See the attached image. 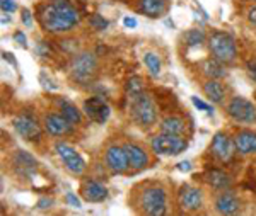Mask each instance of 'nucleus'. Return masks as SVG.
I'll return each mask as SVG.
<instances>
[{
    "label": "nucleus",
    "instance_id": "f257e3e1",
    "mask_svg": "<svg viewBox=\"0 0 256 216\" xmlns=\"http://www.w3.org/2000/svg\"><path fill=\"white\" fill-rule=\"evenodd\" d=\"M43 27L50 32H65L79 22V12L68 0H52L40 15Z\"/></svg>",
    "mask_w": 256,
    "mask_h": 216
},
{
    "label": "nucleus",
    "instance_id": "f03ea898",
    "mask_svg": "<svg viewBox=\"0 0 256 216\" xmlns=\"http://www.w3.org/2000/svg\"><path fill=\"white\" fill-rule=\"evenodd\" d=\"M128 101H130V113L135 123H138L140 126H150L156 123L158 118L156 106L146 92L128 95Z\"/></svg>",
    "mask_w": 256,
    "mask_h": 216
},
{
    "label": "nucleus",
    "instance_id": "7ed1b4c3",
    "mask_svg": "<svg viewBox=\"0 0 256 216\" xmlns=\"http://www.w3.org/2000/svg\"><path fill=\"white\" fill-rule=\"evenodd\" d=\"M208 48L214 58H217L222 63H232L236 60V44H234V39L226 32H212L208 38Z\"/></svg>",
    "mask_w": 256,
    "mask_h": 216
},
{
    "label": "nucleus",
    "instance_id": "20e7f679",
    "mask_svg": "<svg viewBox=\"0 0 256 216\" xmlns=\"http://www.w3.org/2000/svg\"><path fill=\"white\" fill-rule=\"evenodd\" d=\"M138 205L144 213L150 216H162L168 211V199L166 193L160 188H147L140 194Z\"/></svg>",
    "mask_w": 256,
    "mask_h": 216
},
{
    "label": "nucleus",
    "instance_id": "39448f33",
    "mask_svg": "<svg viewBox=\"0 0 256 216\" xmlns=\"http://www.w3.org/2000/svg\"><path fill=\"white\" fill-rule=\"evenodd\" d=\"M96 72H98V61L90 53H80V55H77L72 60L70 73H72L74 80L79 82V84L86 85L89 82H92Z\"/></svg>",
    "mask_w": 256,
    "mask_h": 216
},
{
    "label": "nucleus",
    "instance_id": "423d86ee",
    "mask_svg": "<svg viewBox=\"0 0 256 216\" xmlns=\"http://www.w3.org/2000/svg\"><path fill=\"white\" fill-rule=\"evenodd\" d=\"M150 147L158 155H178V153H181L186 148V141L180 135L160 133V135L152 138Z\"/></svg>",
    "mask_w": 256,
    "mask_h": 216
},
{
    "label": "nucleus",
    "instance_id": "0eeeda50",
    "mask_svg": "<svg viewBox=\"0 0 256 216\" xmlns=\"http://www.w3.org/2000/svg\"><path fill=\"white\" fill-rule=\"evenodd\" d=\"M227 113L238 123H254L256 107L244 97H234L227 106Z\"/></svg>",
    "mask_w": 256,
    "mask_h": 216
},
{
    "label": "nucleus",
    "instance_id": "6e6552de",
    "mask_svg": "<svg viewBox=\"0 0 256 216\" xmlns=\"http://www.w3.org/2000/svg\"><path fill=\"white\" fill-rule=\"evenodd\" d=\"M55 150L58 153L62 162L65 164V167H67L72 174H77V176H79V174H82L86 170V162L80 157V153L76 152V148H72L67 143H56Z\"/></svg>",
    "mask_w": 256,
    "mask_h": 216
},
{
    "label": "nucleus",
    "instance_id": "1a4fd4ad",
    "mask_svg": "<svg viewBox=\"0 0 256 216\" xmlns=\"http://www.w3.org/2000/svg\"><path fill=\"white\" fill-rule=\"evenodd\" d=\"M14 128L16 131L28 141H34L41 138V128L38 121L30 114H20L14 119Z\"/></svg>",
    "mask_w": 256,
    "mask_h": 216
},
{
    "label": "nucleus",
    "instance_id": "9d476101",
    "mask_svg": "<svg viewBox=\"0 0 256 216\" xmlns=\"http://www.w3.org/2000/svg\"><path fill=\"white\" fill-rule=\"evenodd\" d=\"M84 113L94 123H104L110 118V106L101 97H89L84 102Z\"/></svg>",
    "mask_w": 256,
    "mask_h": 216
},
{
    "label": "nucleus",
    "instance_id": "9b49d317",
    "mask_svg": "<svg viewBox=\"0 0 256 216\" xmlns=\"http://www.w3.org/2000/svg\"><path fill=\"white\" fill-rule=\"evenodd\" d=\"M106 165H108V167L116 174L125 172V170L130 167L125 148L116 147V145L110 147L108 150H106Z\"/></svg>",
    "mask_w": 256,
    "mask_h": 216
},
{
    "label": "nucleus",
    "instance_id": "f8f14e48",
    "mask_svg": "<svg viewBox=\"0 0 256 216\" xmlns=\"http://www.w3.org/2000/svg\"><path fill=\"white\" fill-rule=\"evenodd\" d=\"M180 206L183 208L184 211H196L202 208V203H204V198H202L200 189L192 188V186H183L180 191Z\"/></svg>",
    "mask_w": 256,
    "mask_h": 216
},
{
    "label": "nucleus",
    "instance_id": "ddd939ff",
    "mask_svg": "<svg viewBox=\"0 0 256 216\" xmlns=\"http://www.w3.org/2000/svg\"><path fill=\"white\" fill-rule=\"evenodd\" d=\"M44 128H46L50 135L64 136L72 131V123L64 114H48L44 118Z\"/></svg>",
    "mask_w": 256,
    "mask_h": 216
},
{
    "label": "nucleus",
    "instance_id": "4468645a",
    "mask_svg": "<svg viewBox=\"0 0 256 216\" xmlns=\"http://www.w3.org/2000/svg\"><path fill=\"white\" fill-rule=\"evenodd\" d=\"M212 152L218 160L229 162L232 159V153H234L232 141H230L229 136L224 135V133H217L212 141Z\"/></svg>",
    "mask_w": 256,
    "mask_h": 216
},
{
    "label": "nucleus",
    "instance_id": "2eb2a0df",
    "mask_svg": "<svg viewBox=\"0 0 256 216\" xmlns=\"http://www.w3.org/2000/svg\"><path fill=\"white\" fill-rule=\"evenodd\" d=\"M82 198L89 203H101L108 198V189L101 182L89 179V181H86L82 184Z\"/></svg>",
    "mask_w": 256,
    "mask_h": 216
},
{
    "label": "nucleus",
    "instance_id": "dca6fc26",
    "mask_svg": "<svg viewBox=\"0 0 256 216\" xmlns=\"http://www.w3.org/2000/svg\"><path fill=\"white\" fill-rule=\"evenodd\" d=\"M12 164H14V169L19 172V176H24V177H30L34 174L36 170V160L32 159V157L30 155L28 152H16L14 155V160H12Z\"/></svg>",
    "mask_w": 256,
    "mask_h": 216
},
{
    "label": "nucleus",
    "instance_id": "f3484780",
    "mask_svg": "<svg viewBox=\"0 0 256 216\" xmlns=\"http://www.w3.org/2000/svg\"><path fill=\"white\" fill-rule=\"evenodd\" d=\"M239 208H241V203L232 193H222L216 199V210L222 215H234L239 211Z\"/></svg>",
    "mask_w": 256,
    "mask_h": 216
},
{
    "label": "nucleus",
    "instance_id": "a211bd4d",
    "mask_svg": "<svg viewBox=\"0 0 256 216\" xmlns=\"http://www.w3.org/2000/svg\"><path fill=\"white\" fill-rule=\"evenodd\" d=\"M126 157H128V164H130L132 169H144L148 162L147 153L144 152V148H140L138 145L135 143H126L125 147Z\"/></svg>",
    "mask_w": 256,
    "mask_h": 216
},
{
    "label": "nucleus",
    "instance_id": "6ab92c4d",
    "mask_svg": "<svg viewBox=\"0 0 256 216\" xmlns=\"http://www.w3.org/2000/svg\"><path fill=\"white\" fill-rule=\"evenodd\" d=\"M236 148L241 153H256V135L253 131H239L236 136Z\"/></svg>",
    "mask_w": 256,
    "mask_h": 216
},
{
    "label": "nucleus",
    "instance_id": "aec40b11",
    "mask_svg": "<svg viewBox=\"0 0 256 216\" xmlns=\"http://www.w3.org/2000/svg\"><path fill=\"white\" fill-rule=\"evenodd\" d=\"M204 92L212 102H222L224 99V87L220 82H217V78H210L208 82H205Z\"/></svg>",
    "mask_w": 256,
    "mask_h": 216
},
{
    "label": "nucleus",
    "instance_id": "412c9836",
    "mask_svg": "<svg viewBox=\"0 0 256 216\" xmlns=\"http://www.w3.org/2000/svg\"><path fill=\"white\" fill-rule=\"evenodd\" d=\"M160 131L162 133H169V135H183L184 133V121L176 116H171V118H166L162 123H160Z\"/></svg>",
    "mask_w": 256,
    "mask_h": 216
},
{
    "label": "nucleus",
    "instance_id": "4be33fe9",
    "mask_svg": "<svg viewBox=\"0 0 256 216\" xmlns=\"http://www.w3.org/2000/svg\"><path fill=\"white\" fill-rule=\"evenodd\" d=\"M164 0H140V10L148 17H158L164 12Z\"/></svg>",
    "mask_w": 256,
    "mask_h": 216
},
{
    "label": "nucleus",
    "instance_id": "5701e85b",
    "mask_svg": "<svg viewBox=\"0 0 256 216\" xmlns=\"http://www.w3.org/2000/svg\"><path fill=\"white\" fill-rule=\"evenodd\" d=\"M207 182L216 189H226L230 186V179L222 170H210L207 174Z\"/></svg>",
    "mask_w": 256,
    "mask_h": 216
},
{
    "label": "nucleus",
    "instance_id": "b1692460",
    "mask_svg": "<svg viewBox=\"0 0 256 216\" xmlns=\"http://www.w3.org/2000/svg\"><path fill=\"white\" fill-rule=\"evenodd\" d=\"M204 72L205 75H208L210 78H220L226 75V70L222 61H218L217 58H210L204 63Z\"/></svg>",
    "mask_w": 256,
    "mask_h": 216
},
{
    "label": "nucleus",
    "instance_id": "393cba45",
    "mask_svg": "<svg viewBox=\"0 0 256 216\" xmlns=\"http://www.w3.org/2000/svg\"><path fill=\"white\" fill-rule=\"evenodd\" d=\"M58 106H60L62 114H64L70 123H72V124H79L80 123V113H79V109L74 106V104H70L67 101H60Z\"/></svg>",
    "mask_w": 256,
    "mask_h": 216
},
{
    "label": "nucleus",
    "instance_id": "a878e982",
    "mask_svg": "<svg viewBox=\"0 0 256 216\" xmlns=\"http://www.w3.org/2000/svg\"><path fill=\"white\" fill-rule=\"evenodd\" d=\"M144 61H146L148 72H150L154 77H158L159 73H160V60H159V56L156 55V53H146V56H144Z\"/></svg>",
    "mask_w": 256,
    "mask_h": 216
},
{
    "label": "nucleus",
    "instance_id": "bb28decb",
    "mask_svg": "<svg viewBox=\"0 0 256 216\" xmlns=\"http://www.w3.org/2000/svg\"><path fill=\"white\" fill-rule=\"evenodd\" d=\"M186 43L188 46H196V44H202L205 41V34L204 31H200V29H192V31L186 32Z\"/></svg>",
    "mask_w": 256,
    "mask_h": 216
},
{
    "label": "nucleus",
    "instance_id": "cd10ccee",
    "mask_svg": "<svg viewBox=\"0 0 256 216\" xmlns=\"http://www.w3.org/2000/svg\"><path fill=\"white\" fill-rule=\"evenodd\" d=\"M126 92H128V95L144 92V82H142V78H140V77H132L130 80L126 82Z\"/></svg>",
    "mask_w": 256,
    "mask_h": 216
},
{
    "label": "nucleus",
    "instance_id": "c85d7f7f",
    "mask_svg": "<svg viewBox=\"0 0 256 216\" xmlns=\"http://www.w3.org/2000/svg\"><path fill=\"white\" fill-rule=\"evenodd\" d=\"M89 24H90V26H92L94 29H98V31H102V29L108 27V20L102 19V15H98V14L90 15Z\"/></svg>",
    "mask_w": 256,
    "mask_h": 216
},
{
    "label": "nucleus",
    "instance_id": "c756f323",
    "mask_svg": "<svg viewBox=\"0 0 256 216\" xmlns=\"http://www.w3.org/2000/svg\"><path fill=\"white\" fill-rule=\"evenodd\" d=\"M192 102L195 104V107H198L200 111H205V113H208V114L214 113L212 106H210V104H207V102H204V101H200L198 97H192Z\"/></svg>",
    "mask_w": 256,
    "mask_h": 216
},
{
    "label": "nucleus",
    "instance_id": "7c9ffc66",
    "mask_svg": "<svg viewBox=\"0 0 256 216\" xmlns=\"http://www.w3.org/2000/svg\"><path fill=\"white\" fill-rule=\"evenodd\" d=\"M0 7H2V10L4 12H7V14H10V12H14L16 10V2L14 0H2V2H0Z\"/></svg>",
    "mask_w": 256,
    "mask_h": 216
},
{
    "label": "nucleus",
    "instance_id": "2f4dec72",
    "mask_svg": "<svg viewBox=\"0 0 256 216\" xmlns=\"http://www.w3.org/2000/svg\"><path fill=\"white\" fill-rule=\"evenodd\" d=\"M246 68H248V75H250L256 82V60H251L250 63H248Z\"/></svg>",
    "mask_w": 256,
    "mask_h": 216
},
{
    "label": "nucleus",
    "instance_id": "473e14b6",
    "mask_svg": "<svg viewBox=\"0 0 256 216\" xmlns=\"http://www.w3.org/2000/svg\"><path fill=\"white\" fill-rule=\"evenodd\" d=\"M67 203H68L70 206H74V208H80V201H79V199H77L76 196H74L72 193H68V194H67Z\"/></svg>",
    "mask_w": 256,
    "mask_h": 216
},
{
    "label": "nucleus",
    "instance_id": "72a5a7b5",
    "mask_svg": "<svg viewBox=\"0 0 256 216\" xmlns=\"http://www.w3.org/2000/svg\"><path fill=\"white\" fill-rule=\"evenodd\" d=\"M22 20H24V24H26V26H31V12L28 9L22 10Z\"/></svg>",
    "mask_w": 256,
    "mask_h": 216
},
{
    "label": "nucleus",
    "instance_id": "f704fd0d",
    "mask_svg": "<svg viewBox=\"0 0 256 216\" xmlns=\"http://www.w3.org/2000/svg\"><path fill=\"white\" fill-rule=\"evenodd\" d=\"M14 39L18 41V43L22 44V46H26V36H24L22 32H16V34H14Z\"/></svg>",
    "mask_w": 256,
    "mask_h": 216
},
{
    "label": "nucleus",
    "instance_id": "c9c22d12",
    "mask_svg": "<svg viewBox=\"0 0 256 216\" xmlns=\"http://www.w3.org/2000/svg\"><path fill=\"white\" fill-rule=\"evenodd\" d=\"M123 24H125L126 27H135L137 26V20H135L134 17H125L123 19Z\"/></svg>",
    "mask_w": 256,
    "mask_h": 216
},
{
    "label": "nucleus",
    "instance_id": "e433bc0d",
    "mask_svg": "<svg viewBox=\"0 0 256 216\" xmlns=\"http://www.w3.org/2000/svg\"><path fill=\"white\" fill-rule=\"evenodd\" d=\"M248 19H250L251 24H254V26H256V7L248 12Z\"/></svg>",
    "mask_w": 256,
    "mask_h": 216
},
{
    "label": "nucleus",
    "instance_id": "4c0bfd02",
    "mask_svg": "<svg viewBox=\"0 0 256 216\" xmlns=\"http://www.w3.org/2000/svg\"><path fill=\"white\" fill-rule=\"evenodd\" d=\"M180 170H190V164H188V162H183V164H180Z\"/></svg>",
    "mask_w": 256,
    "mask_h": 216
}]
</instances>
